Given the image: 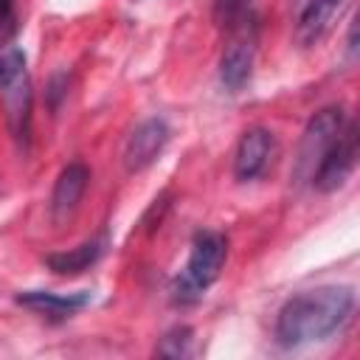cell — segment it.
Here are the masks:
<instances>
[{"label": "cell", "mask_w": 360, "mask_h": 360, "mask_svg": "<svg viewBox=\"0 0 360 360\" xmlns=\"http://www.w3.org/2000/svg\"><path fill=\"white\" fill-rule=\"evenodd\" d=\"M354 312V290L346 284H321L290 295L276 315V340L284 349H301L326 340Z\"/></svg>", "instance_id": "obj_1"}, {"label": "cell", "mask_w": 360, "mask_h": 360, "mask_svg": "<svg viewBox=\"0 0 360 360\" xmlns=\"http://www.w3.org/2000/svg\"><path fill=\"white\" fill-rule=\"evenodd\" d=\"M217 20L225 28L219 82L228 93H239L253 76L259 51V14L253 0H217Z\"/></svg>", "instance_id": "obj_2"}, {"label": "cell", "mask_w": 360, "mask_h": 360, "mask_svg": "<svg viewBox=\"0 0 360 360\" xmlns=\"http://www.w3.org/2000/svg\"><path fill=\"white\" fill-rule=\"evenodd\" d=\"M228 259V239L217 231H200L191 239L188 259L177 278L172 281V298L177 304H191L205 295V290L219 278Z\"/></svg>", "instance_id": "obj_3"}, {"label": "cell", "mask_w": 360, "mask_h": 360, "mask_svg": "<svg viewBox=\"0 0 360 360\" xmlns=\"http://www.w3.org/2000/svg\"><path fill=\"white\" fill-rule=\"evenodd\" d=\"M0 107L8 121V129L17 141H25L31 132V76L25 65V53L14 45L0 51Z\"/></svg>", "instance_id": "obj_4"}, {"label": "cell", "mask_w": 360, "mask_h": 360, "mask_svg": "<svg viewBox=\"0 0 360 360\" xmlns=\"http://www.w3.org/2000/svg\"><path fill=\"white\" fill-rule=\"evenodd\" d=\"M346 121L349 118H346V112L340 107H323V110H318L307 121V127L301 132L298 155H295V169H292V180L298 186H304V183L312 180L318 163L323 160V155L329 152V146L338 141V135L343 132Z\"/></svg>", "instance_id": "obj_5"}, {"label": "cell", "mask_w": 360, "mask_h": 360, "mask_svg": "<svg viewBox=\"0 0 360 360\" xmlns=\"http://www.w3.org/2000/svg\"><path fill=\"white\" fill-rule=\"evenodd\" d=\"M354 160H357V127L349 118L346 127H343V132L338 135V141L329 146V152L318 163L309 186L318 188V191H323V194L338 191L349 180V174L354 169Z\"/></svg>", "instance_id": "obj_6"}, {"label": "cell", "mask_w": 360, "mask_h": 360, "mask_svg": "<svg viewBox=\"0 0 360 360\" xmlns=\"http://www.w3.org/2000/svg\"><path fill=\"white\" fill-rule=\"evenodd\" d=\"M278 146H276V135L264 127H250L242 132L236 152H233V177L239 183H250L256 177H262L267 172V166L273 163Z\"/></svg>", "instance_id": "obj_7"}, {"label": "cell", "mask_w": 360, "mask_h": 360, "mask_svg": "<svg viewBox=\"0 0 360 360\" xmlns=\"http://www.w3.org/2000/svg\"><path fill=\"white\" fill-rule=\"evenodd\" d=\"M169 143V124L163 118H146L141 121L132 135L124 143V166L129 172L146 169Z\"/></svg>", "instance_id": "obj_8"}, {"label": "cell", "mask_w": 360, "mask_h": 360, "mask_svg": "<svg viewBox=\"0 0 360 360\" xmlns=\"http://www.w3.org/2000/svg\"><path fill=\"white\" fill-rule=\"evenodd\" d=\"M93 301V292L82 290V292H51V290H22L17 295V304H22L25 309L51 318V321H65L76 312H82L87 304Z\"/></svg>", "instance_id": "obj_9"}, {"label": "cell", "mask_w": 360, "mask_h": 360, "mask_svg": "<svg viewBox=\"0 0 360 360\" xmlns=\"http://www.w3.org/2000/svg\"><path fill=\"white\" fill-rule=\"evenodd\" d=\"M87 183H90V169L82 160H73L59 172L53 191H51V217L56 222L68 219L76 211V205L82 202L87 191Z\"/></svg>", "instance_id": "obj_10"}, {"label": "cell", "mask_w": 360, "mask_h": 360, "mask_svg": "<svg viewBox=\"0 0 360 360\" xmlns=\"http://www.w3.org/2000/svg\"><path fill=\"white\" fill-rule=\"evenodd\" d=\"M343 0H295V39L307 48L315 45L335 22Z\"/></svg>", "instance_id": "obj_11"}, {"label": "cell", "mask_w": 360, "mask_h": 360, "mask_svg": "<svg viewBox=\"0 0 360 360\" xmlns=\"http://www.w3.org/2000/svg\"><path fill=\"white\" fill-rule=\"evenodd\" d=\"M107 250V233H98L70 250H62V253H51L45 256V264L56 273V276H79L84 270H90Z\"/></svg>", "instance_id": "obj_12"}, {"label": "cell", "mask_w": 360, "mask_h": 360, "mask_svg": "<svg viewBox=\"0 0 360 360\" xmlns=\"http://www.w3.org/2000/svg\"><path fill=\"white\" fill-rule=\"evenodd\" d=\"M158 354H163V357H186V354H191V332L186 326L172 329L169 335H163V340L158 346Z\"/></svg>", "instance_id": "obj_13"}, {"label": "cell", "mask_w": 360, "mask_h": 360, "mask_svg": "<svg viewBox=\"0 0 360 360\" xmlns=\"http://www.w3.org/2000/svg\"><path fill=\"white\" fill-rule=\"evenodd\" d=\"M20 28V14H17V0H0V51L8 48Z\"/></svg>", "instance_id": "obj_14"}]
</instances>
